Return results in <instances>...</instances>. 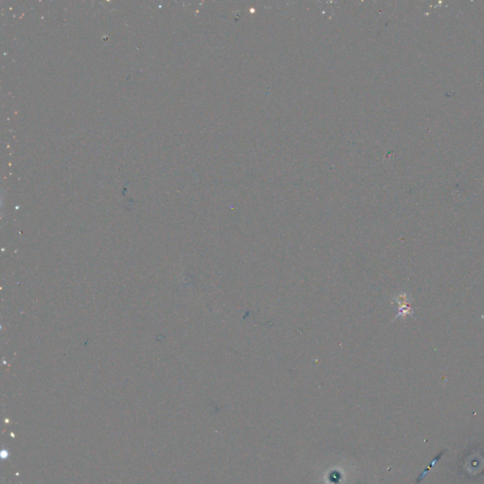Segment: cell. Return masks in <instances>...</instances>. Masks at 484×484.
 Returning <instances> with one entry per match:
<instances>
[{"mask_svg": "<svg viewBox=\"0 0 484 484\" xmlns=\"http://www.w3.org/2000/svg\"><path fill=\"white\" fill-rule=\"evenodd\" d=\"M395 301L398 303V305L400 306H399V313L396 316V318L400 317V316H405V315H410L412 316L413 314V309L408 306V294L407 293H403V294H399L398 297H396L394 299Z\"/></svg>", "mask_w": 484, "mask_h": 484, "instance_id": "1", "label": "cell"}]
</instances>
